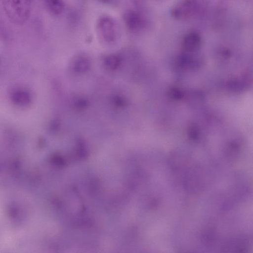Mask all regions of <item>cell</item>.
I'll use <instances>...</instances> for the list:
<instances>
[{
  "instance_id": "6da1fadb",
  "label": "cell",
  "mask_w": 253,
  "mask_h": 253,
  "mask_svg": "<svg viewBox=\"0 0 253 253\" xmlns=\"http://www.w3.org/2000/svg\"><path fill=\"white\" fill-rule=\"evenodd\" d=\"M5 13L15 24L22 25L29 19L32 9V0H1Z\"/></svg>"
},
{
  "instance_id": "7a4b0ae2",
  "label": "cell",
  "mask_w": 253,
  "mask_h": 253,
  "mask_svg": "<svg viewBox=\"0 0 253 253\" xmlns=\"http://www.w3.org/2000/svg\"><path fill=\"white\" fill-rule=\"evenodd\" d=\"M124 24L129 32L139 34L148 28V19L145 12L137 6L127 8L123 16Z\"/></svg>"
},
{
  "instance_id": "3957f363",
  "label": "cell",
  "mask_w": 253,
  "mask_h": 253,
  "mask_svg": "<svg viewBox=\"0 0 253 253\" xmlns=\"http://www.w3.org/2000/svg\"><path fill=\"white\" fill-rule=\"evenodd\" d=\"M202 8L201 0H180L172 8L170 14L176 19L186 20L197 15Z\"/></svg>"
},
{
  "instance_id": "277c9868",
  "label": "cell",
  "mask_w": 253,
  "mask_h": 253,
  "mask_svg": "<svg viewBox=\"0 0 253 253\" xmlns=\"http://www.w3.org/2000/svg\"><path fill=\"white\" fill-rule=\"evenodd\" d=\"M97 29L101 39L107 42H113L117 39V27L115 20L110 16H101L98 20Z\"/></svg>"
},
{
  "instance_id": "5b68a950",
  "label": "cell",
  "mask_w": 253,
  "mask_h": 253,
  "mask_svg": "<svg viewBox=\"0 0 253 253\" xmlns=\"http://www.w3.org/2000/svg\"><path fill=\"white\" fill-rule=\"evenodd\" d=\"M201 42V37L199 33L192 31L187 33L183 37L182 44L186 51L191 52L200 48Z\"/></svg>"
},
{
  "instance_id": "8992f818",
  "label": "cell",
  "mask_w": 253,
  "mask_h": 253,
  "mask_svg": "<svg viewBox=\"0 0 253 253\" xmlns=\"http://www.w3.org/2000/svg\"><path fill=\"white\" fill-rule=\"evenodd\" d=\"M47 10L52 14L58 15L63 11L64 0H43Z\"/></svg>"
},
{
  "instance_id": "52a82bcc",
  "label": "cell",
  "mask_w": 253,
  "mask_h": 253,
  "mask_svg": "<svg viewBox=\"0 0 253 253\" xmlns=\"http://www.w3.org/2000/svg\"><path fill=\"white\" fill-rule=\"evenodd\" d=\"M98 1L103 3H110L112 2L114 0H96Z\"/></svg>"
}]
</instances>
